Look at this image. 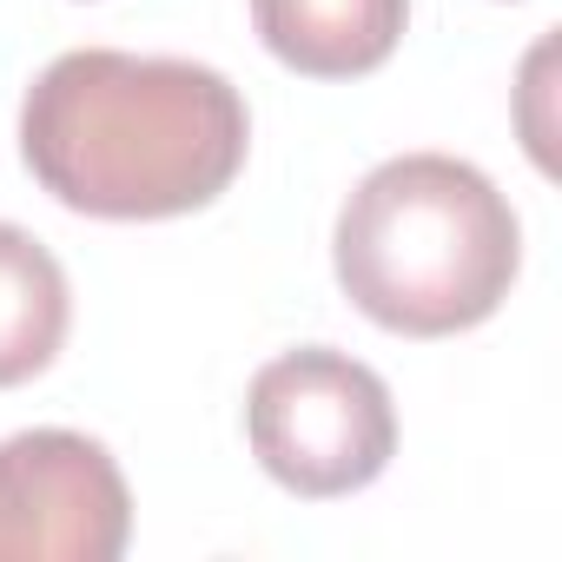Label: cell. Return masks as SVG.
<instances>
[{"mask_svg": "<svg viewBox=\"0 0 562 562\" xmlns=\"http://www.w3.org/2000/svg\"><path fill=\"white\" fill-rule=\"evenodd\" d=\"M245 146V93L205 60L74 47L21 100L27 172L87 218L199 212L238 179Z\"/></svg>", "mask_w": 562, "mask_h": 562, "instance_id": "cell-1", "label": "cell"}, {"mask_svg": "<svg viewBox=\"0 0 562 562\" xmlns=\"http://www.w3.org/2000/svg\"><path fill=\"white\" fill-rule=\"evenodd\" d=\"M331 265L345 299L397 338H450L516 285L522 225L490 172L450 153H397L338 212Z\"/></svg>", "mask_w": 562, "mask_h": 562, "instance_id": "cell-2", "label": "cell"}, {"mask_svg": "<svg viewBox=\"0 0 562 562\" xmlns=\"http://www.w3.org/2000/svg\"><path fill=\"white\" fill-rule=\"evenodd\" d=\"M245 437L271 483L325 503L384 476L397 450V404H391V384L351 351L305 345L271 358L251 378Z\"/></svg>", "mask_w": 562, "mask_h": 562, "instance_id": "cell-3", "label": "cell"}, {"mask_svg": "<svg viewBox=\"0 0 562 562\" xmlns=\"http://www.w3.org/2000/svg\"><path fill=\"white\" fill-rule=\"evenodd\" d=\"M126 536L133 496L106 443L80 430L0 443V562H113Z\"/></svg>", "mask_w": 562, "mask_h": 562, "instance_id": "cell-4", "label": "cell"}, {"mask_svg": "<svg viewBox=\"0 0 562 562\" xmlns=\"http://www.w3.org/2000/svg\"><path fill=\"white\" fill-rule=\"evenodd\" d=\"M411 21V0H251V27L271 60L305 80L378 74Z\"/></svg>", "mask_w": 562, "mask_h": 562, "instance_id": "cell-5", "label": "cell"}, {"mask_svg": "<svg viewBox=\"0 0 562 562\" xmlns=\"http://www.w3.org/2000/svg\"><path fill=\"white\" fill-rule=\"evenodd\" d=\"M74 325V292L60 258L27 232L0 218V391L41 378Z\"/></svg>", "mask_w": 562, "mask_h": 562, "instance_id": "cell-6", "label": "cell"}]
</instances>
